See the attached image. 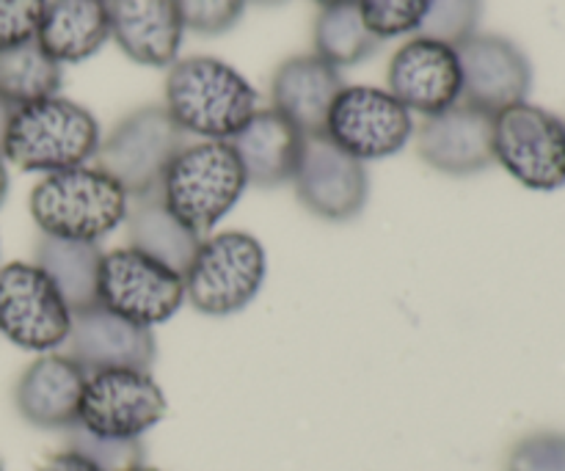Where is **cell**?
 <instances>
[{
  "mask_svg": "<svg viewBox=\"0 0 565 471\" xmlns=\"http://www.w3.org/2000/svg\"><path fill=\"white\" fill-rule=\"evenodd\" d=\"M461 61V99L497 116L511 105L527 103L533 64L519 44L497 33H475L456 47Z\"/></svg>",
  "mask_w": 565,
  "mask_h": 471,
  "instance_id": "13",
  "label": "cell"
},
{
  "mask_svg": "<svg viewBox=\"0 0 565 471\" xmlns=\"http://www.w3.org/2000/svg\"><path fill=\"white\" fill-rule=\"evenodd\" d=\"M39 471H99V469L94 467L88 458H83V456H77V452L66 450V452H58V456L50 458V461L44 463V467Z\"/></svg>",
  "mask_w": 565,
  "mask_h": 471,
  "instance_id": "32",
  "label": "cell"
},
{
  "mask_svg": "<svg viewBox=\"0 0 565 471\" xmlns=\"http://www.w3.org/2000/svg\"><path fill=\"white\" fill-rule=\"evenodd\" d=\"M110 39L105 0H47L36 42L58 64L86 61Z\"/></svg>",
  "mask_w": 565,
  "mask_h": 471,
  "instance_id": "21",
  "label": "cell"
},
{
  "mask_svg": "<svg viewBox=\"0 0 565 471\" xmlns=\"http://www.w3.org/2000/svg\"><path fill=\"white\" fill-rule=\"evenodd\" d=\"M70 450L88 458L99 471H132L143 467L141 439H108V436L88 433L81 425L66 428Z\"/></svg>",
  "mask_w": 565,
  "mask_h": 471,
  "instance_id": "26",
  "label": "cell"
},
{
  "mask_svg": "<svg viewBox=\"0 0 565 471\" xmlns=\"http://www.w3.org/2000/svg\"><path fill=\"white\" fill-rule=\"evenodd\" d=\"M182 28L202 36H218L237 25L246 0H174Z\"/></svg>",
  "mask_w": 565,
  "mask_h": 471,
  "instance_id": "29",
  "label": "cell"
},
{
  "mask_svg": "<svg viewBox=\"0 0 565 471\" xmlns=\"http://www.w3.org/2000/svg\"><path fill=\"white\" fill-rule=\"evenodd\" d=\"M130 196L103 169L44 174L31 191V215L42 235L61 240L97 243L127 221Z\"/></svg>",
  "mask_w": 565,
  "mask_h": 471,
  "instance_id": "3",
  "label": "cell"
},
{
  "mask_svg": "<svg viewBox=\"0 0 565 471\" xmlns=\"http://www.w3.org/2000/svg\"><path fill=\"white\" fill-rule=\"evenodd\" d=\"M99 141L97 119L83 105L50 97L14 108L0 154L22 171L58 174L86 165Z\"/></svg>",
  "mask_w": 565,
  "mask_h": 471,
  "instance_id": "2",
  "label": "cell"
},
{
  "mask_svg": "<svg viewBox=\"0 0 565 471\" xmlns=\"http://www.w3.org/2000/svg\"><path fill=\"white\" fill-rule=\"evenodd\" d=\"M61 83V64L44 53L36 39L0 53V97L11 108L58 97Z\"/></svg>",
  "mask_w": 565,
  "mask_h": 471,
  "instance_id": "24",
  "label": "cell"
},
{
  "mask_svg": "<svg viewBox=\"0 0 565 471\" xmlns=\"http://www.w3.org/2000/svg\"><path fill=\"white\" fill-rule=\"evenodd\" d=\"M72 309L39 265L0 268V334L22 351L50 353L70 336Z\"/></svg>",
  "mask_w": 565,
  "mask_h": 471,
  "instance_id": "9",
  "label": "cell"
},
{
  "mask_svg": "<svg viewBox=\"0 0 565 471\" xmlns=\"http://www.w3.org/2000/svg\"><path fill=\"white\" fill-rule=\"evenodd\" d=\"M11 114H14V108H11V105L6 103L3 97H0V149H3L6 127H9V119H11Z\"/></svg>",
  "mask_w": 565,
  "mask_h": 471,
  "instance_id": "33",
  "label": "cell"
},
{
  "mask_svg": "<svg viewBox=\"0 0 565 471\" xmlns=\"http://www.w3.org/2000/svg\"><path fill=\"white\" fill-rule=\"evenodd\" d=\"M292 185L303 207L326 221L356 218L370 196V176L362 160L342 152L326 136H309L303 141Z\"/></svg>",
  "mask_w": 565,
  "mask_h": 471,
  "instance_id": "12",
  "label": "cell"
},
{
  "mask_svg": "<svg viewBox=\"0 0 565 471\" xmlns=\"http://www.w3.org/2000/svg\"><path fill=\"white\" fill-rule=\"evenodd\" d=\"M132 471H158V469H152V467H138V469H132Z\"/></svg>",
  "mask_w": 565,
  "mask_h": 471,
  "instance_id": "37",
  "label": "cell"
},
{
  "mask_svg": "<svg viewBox=\"0 0 565 471\" xmlns=\"http://www.w3.org/2000/svg\"><path fill=\"white\" fill-rule=\"evenodd\" d=\"M6 196H9V171H6V160L0 154V204L6 202Z\"/></svg>",
  "mask_w": 565,
  "mask_h": 471,
  "instance_id": "34",
  "label": "cell"
},
{
  "mask_svg": "<svg viewBox=\"0 0 565 471\" xmlns=\"http://www.w3.org/2000/svg\"><path fill=\"white\" fill-rule=\"evenodd\" d=\"M166 417V397L143 370H99L86 375L77 425L108 439H141Z\"/></svg>",
  "mask_w": 565,
  "mask_h": 471,
  "instance_id": "11",
  "label": "cell"
},
{
  "mask_svg": "<svg viewBox=\"0 0 565 471\" xmlns=\"http://www.w3.org/2000/svg\"><path fill=\"white\" fill-rule=\"evenodd\" d=\"M99 263L103 248L97 243L61 240V237L42 235L36 243V263L44 270L72 314L88 307H97Z\"/></svg>",
  "mask_w": 565,
  "mask_h": 471,
  "instance_id": "23",
  "label": "cell"
},
{
  "mask_svg": "<svg viewBox=\"0 0 565 471\" xmlns=\"http://www.w3.org/2000/svg\"><path fill=\"white\" fill-rule=\"evenodd\" d=\"M185 301V279L138 248L103 254L97 303L130 323L152 329L177 314Z\"/></svg>",
  "mask_w": 565,
  "mask_h": 471,
  "instance_id": "7",
  "label": "cell"
},
{
  "mask_svg": "<svg viewBox=\"0 0 565 471\" xmlns=\"http://www.w3.org/2000/svg\"><path fill=\"white\" fill-rule=\"evenodd\" d=\"M0 471H3V463H0Z\"/></svg>",
  "mask_w": 565,
  "mask_h": 471,
  "instance_id": "38",
  "label": "cell"
},
{
  "mask_svg": "<svg viewBox=\"0 0 565 471\" xmlns=\"http://www.w3.org/2000/svg\"><path fill=\"white\" fill-rule=\"evenodd\" d=\"M166 110L182 132L204 141H230L257 110V92L235 66L210 55H193L171 64Z\"/></svg>",
  "mask_w": 565,
  "mask_h": 471,
  "instance_id": "1",
  "label": "cell"
},
{
  "mask_svg": "<svg viewBox=\"0 0 565 471\" xmlns=\"http://www.w3.org/2000/svg\"><path fill=\"white\" fill-rule=\"evenodd\" d=\"M127 237L132 248L149 254L180 276H185L204 240L169 213L160 191L132 199L127 210Z\"/></svg>",
  "mask_w": 565,
  "mask_h": 471,
  "instance_id": "22",
  "label": "cell"
},
{
  "mask_svg": "<svg viewBox=\"0 0 565 471\" xmlns=\"http://www.w3.org/2000/svg\"><path fill=\"white\" fill-rule=\"evenodd\" d=\"M185 147V132L180 130L169 110L160 105L132 110L110 130L97 149V169L114 176L130 199L160 191L163 174L171 160Z\"/></svg>",
  "mask_w": 565,
  "mask_h": 471,
  "instance_id": "6",
  "label": "cell"
},
{
  "mask_svg": "<svg viewBox=\"0 0 565 471\" xmlns=\"http://www.w3.org/2000/svg\"><path fill=\"white\" fill-rule=\"evenodd\" d=\"M246 185V171L230 141H199L182 147L171 160L160 199L182 226L204 237L232 213Z\"/></svg>",
  "mask_w": 565,
  "mask_h": 471,
  "instance_id": "4",
  "label": "cell"
},
{
  "mask_svg": "<svg viewBox=\"0 0 565 471\" xmlns=\"http://www.w3.org/2000/svg\"><path fill=\"white\" fill-rule=\"evenodd\" d=\"M494 163L530 191L565 185V119L519 103L494 116Z\"/></svg>",
  "mask_w": 565,
  "mask_h": 471,
  "instance_id": "8",
  "label": "cell"
},
{
  "mask_svg": "<svg viewBox=\"0 0 565 471\" xmlns=\"http://www.w3.org/2000/svg\"><path fill=\"white\" fill-rule=\"evenodd\" d=\"M86 370L70 356H39L14 386V406L28 425L42 430H66L77 425Z\"/></svg>",
  "mask_w": 565,
  "mask_h": 471,
  "instance_id": "17",
  "label": "cell"
},
{
  "mask_svg": "<svg viewBox=\"0 0 565 471\" xmlns=\"http://www.w3.org/2000/svg\"><path fill=\"white\" fill-rule=\"evenodd\" d=\"M508 471H565V433L544 430L522 439L511 450Z\"/></svg>",
  "mask_w": 565,
  "mask_h": 471,
  "instance_id": "30",
  "label": "cell"
},
{
  "mask_svg": "<svg viewBox=\"0 0 565 471\" xmlns=\"http://www.w3.org/2000/svg\"><path fill=\"white\" fill-rule=\"evenodd\" d=\"M386 83L408 114L414 110L428 119L461 103V61L452 44L414 36L392 55Z\"/></svg>",
  "mask_w": 565,
  "mask_h": 471,
  "instance_id": "14",
  "label": "cell"
},
{
  "mask_svg": "<svg viewBox=\"0 0 565 471\" xmlns=\"http://www.w3.org/2000/svg\"><path fill=\"white\" fill-rule=\"evenodd\" d=\"M480 17H483V0H434L417 36L458 47L478 33Z\"/></svg>",
  "mask_w": 565,
  "mask_h": 471,
  "instance_id": "27",
  "label": "cell"
},
{
  "mask_svg": "<svg viewBox=\"0 0 565 471\" xmlns=\"http://www.w3.org/2000/svg\"><path fill=\"white\" fill-rule=\"evenodd\" d=\"M66 356L81 364L86 373H99V370L149 373L158 358V342L152 329L130 323L97 303L72 314Z\"/></svg>",
  "mask_w": 565,
  "mask_h": 471,
  "instance_id": "15",
  "label": "cell"
},
{
  "mask_svg": "<svg viewBox=\"0 0 565 471\" xmlns=\"http://www.w3.org/2000/svg\"><path fill=\"white\" fill-rule=\"evenodd\" d=\"M414 136V119L390 92L345 86L326 119V138L356 160H384Z\"/></svg>",
  "mask_w": 565,
  "mask_h": 471,
  "instance_id": "10",
  "label": "cell"
},
{
  "mask_svg": "<svg viewBox=\"0 0 565 471\" xmlns=\"http://www.w3.org/2000/svg\"><path fill=\"white\" fill-rule=\"evenodd\" d=\"M110 36L136 64L163 69L177 61L182 44L180 11L174 0H105Z\"/></svg>",
  "mask_w": 565,
  "mask_h": 471,
  "instance_id": "19",
  "label": "cell"
},
{
  "mask_svg": "<svg viewBox=\"0 0 565 471\" xmlns=\"http://www.w3.org/2000/svg\"><path fill=\"white\" fill-rule=\"evenodd\" d=\"M248 3V0H246ZM252 3H257V6H279V3H285V0H252Z\"/></svg>",
  "mask_w": 565,
  "mask_h": 471,
  "instance_id": "35",
  "label": "cell"
},
{
  "mask_svg": "<svg viewBox=\"0 0 565 471\" xmlns=\"http://www.w3.org/2000/svg\"><path fill=\"white\" fill-rule=\"evenodd\" d=\"M417 154L450 176H469L494 163V116L467 103L428 116L417 130Z\"/></svg>",
  "mask_w": 565,
  "mask_h": 471,
  "instance_id": "16",
  "label": "cell"
},
{
  "mask_svg": "<svg viewBox=\"0 0 565 471\" xmlns=\"http://www.w3.org/2000/svg\"><path fill=\"white\" fill-rule=\"evenodd\" d=\"M303 141L307 138L298 132L290 119L274 108L254 110L252 119L230 138V147L235 149L243 171H246L248 185L276 188L292 182V174L301 160Z\"/></svg>",
  "mask_w": 565,
  "mask_h": 471,
  "instance_id": "20",
  "label": "cell"
},
{
  "mask_svg": "<svg viewBox=\"0 0 565 471\" xmlns=\"http://www.w3.org/2000/svg\"><path fill=\"white\" fill-rule=\"evenodd\" d=\"M434 0H356L362 20L375 36L384 39L417 33Z\"/></svg>",
  "mask_w": 565,
  "mask_h": 471,
  "instance_id": "28",
  "label": "cell"
},
{
  "mask_svg": "<svg viewBox=\"0 0 565 471\" xmlns=\"http://www.w3.org/2000/svg\"><path fill=\"white\" fill-rule=\"evenodd\" d=\"M47 0H0V53L33 42Z\"/></svg>",
  "mask_w": 565,
  "mask_h": 471,
  "instance_id": "31",
  "label": "cell"
},
{
  "mask_svg": "<svg viewBox=\"0 0 565 471\" xmlns=\"http://www.w3.org/2000/svg\"><path fill=\"white\" fill-rule=\"evenodd\" d=\"M265 248L246 232H221L199 246L185 270V298L210 318L243 312L265 281Z\"/></svg>",
  "mask_w": 565,
  "mask_h": 471,
  "instance_id": "5",
  "label": "cell"
},
{
  "mask_svg": "<svg viewBox=\"0 0 565 471\" xmlns=\"http://www.w3.org/2000/svg\"><path fill=\"white\" fill-rule=\"evenodd\" d=\"M345 88L337 66L320 55H292L276 69L270 83L274 110L298 127L303 138L326 136V119L337 94Z\"/></svg>",
  "mask_w": 565,
  "mask_h": 471,
  "instance_id": "18",
  "label": "cell"
},
{
  "mask_svg": "<svg viewBox=\"0 0 565 471\" xmlns=\"http://www.w3.org/2000/svg\"><path fill=\"white\" fill-rule=\"evenodd\" d=\"M381 39L364 25L356 0L326 6L315 20V55L331 66H353L375 55Z\"/></svg>",
  "mask_w": 565,
  "mask_h": 471,
  "instance_id": "25",
  "label": "cell"
},
{
  "mask_svg": "<svg viewBox=\"0 0 565 471\" xmlns=\"http://www.w3.org/2000/svg\"><path fill=\"white\" fill-rule=\"evenodd\" d=\"M315 3H318V6H323V9H326V6H337V3H348V0H315Z\"/></svg>",
  "mask_w": 565,
  "mask_h": 471,
  "instance_id": "36",
  "label": "cell"
}]
</instances>
